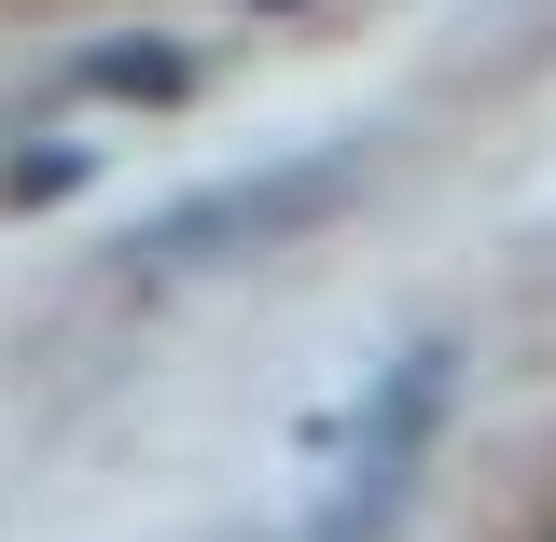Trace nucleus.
I'll list each match as a JSON object with an SVG mask.
<instances>
[{
    "instance_id": "obj_1",
    "label": "nucleus",
    "mask_w": 556,
    "mask_h": 542,
    "mask_svg": "<svg viewBox=\"0 0 556 542\" xmlns=\"http://www.w3.org/2000/svg\"><path fill=\"white\" fill-rule=\"evenodd\" d=\"M362 196V153H306V167H265V181H223V196L167 209L153 237H126L139 278H181V265H223V251H265V237H306L320 209Z\"/></svg>"
},
{
    "instance_id": "obj_2",
    "label": "nucleus",
    "mask_w": 556,
    "mask_h": 542,
    "mask_svg": "<svg viewBox=\"0 0 556 542\" xmlns=\"http://www.w3.org/2000/svg\"><path fill=\"white\" fill-rule=\"evenodd\" d=\"M431 404H445V348H417V362H390V390H376V417H362V459H348L334 515H320V542H362L376 515H390V487H404L417 431H431Z\"/></svg>"
},
{
    "instance_id": "obj_3",
    "label": "nucleus",
    "mask_w": 556,
    "mask_h": 542,
    "mask_svg": "<svg viewBox=\"0 0 556 542\" xmlns=\"http://www.w3.org/2000/svg\"><path fill=\"white\" fill-rule=\"evenodd\" d=\"M84 84H98V98H181V84H195V56H181V42H98V56H84Z\"/></svg>"
},
{
    "instance_id": "obj_4",
    "label": "nucleus",
    "mask_w": 556,
    "mask_h": 542,
    "mask_svg": "<svg viewBox=\"0 0 556 542\" xmlns=\"http://www.w3.org/2000/svg\"><path fill=\"white\" fill-rule=\"evenodd\" d=\"M543 542H556V529H543Z\"/></svg>"
}]
</instances>
